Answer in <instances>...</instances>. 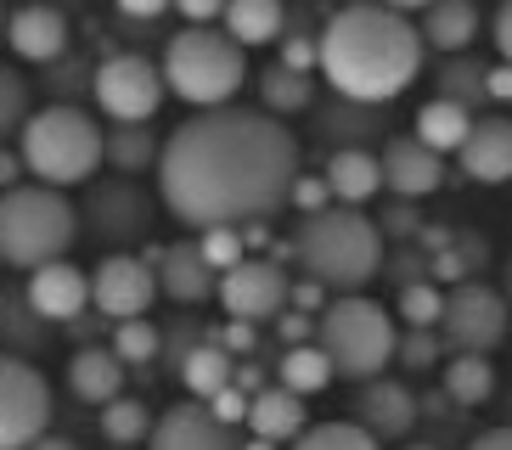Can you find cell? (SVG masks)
Listing matches in <instances>:
<instances>
[{"label":"cell","mask_w":512,"mask_h":450,"mask_svg":"<svg viewBox=\"0 0 512 450\" xmlns=\"http://www.w3.org/2000/svg\"><path fill=\"white\" fill-rule=\"evenodd\" d=\"M287 293H293V282H287V270L276 259H242L237 270L220 276V293L214 299L226 304L231 321L259 327V321H276L287 310Z\"/></svg>","instance_id":"obj_12"},{"label":"cell","mask_w":512,"mask_h":450,"mask_svg":"<svg viewBox=\"0 0 512 450\" xmlns=\"http://www.w3.org/2000/svg\"><path fill=\"white\" fill-rule=\"evenodd\" d=\"M34 450H79V445H74V439H62V434H46Z\"/></svg>","instance_id":"obj_52"},{"label":"cell","mask_w":512,"mask_h":450,"mask_svg":"<svg viewBox=\"0 0 512 450\" xmlns=\"http://www.w3.org/2000/svg\"><path fill=\"white\" fill-rule=\"evenodd\" d=\"M467 450H512V428H490V434H479Z\"/></svg>","instance_id":"obj_48"},{"label":"cell","mask_w":512,"mask_h":450,"mask_svg":"<svg viewBox=\"0 0 512 450\" xmlns=\"http://www.w3.org/2000/svg\"><path fill=\"white\" fill-rule=\"evenodd\" d=\"M242 450H276V445H265V439H248V445H242Z\"/></svg>","instance_id":"obj_53"},{"label":"cell","mask_w":512,"mask_h":450,"mask_svg":"<svg viewBox=\"0 0 512 450\" xmlns=\"http://www.w3.org/2000/svg\"><path fill=\"white\" fill-rule=\"evenodd\" d=\"M276 332H282L287 349L316 344V321H310V315H299V310H282V315H276Z\"/></svg>","instance_id":"obj_44"},{"label":"cell","mask_w":512,"mask_h":450,"mask_svg":"<svg viewBox=\"0 0 512 450\" xmlns=\"http://www.w3.org/2000/svg\"><path fill=\"white\" fill-rule=\"evenodd\" d=\"M467 130H473V113L467 107H456V102H445V96H434V102H422V113H417V141L428 152H462V141H467Z\"/></svg>","instance_id":"obj_28"},{"label":"cell","mask_w":512,"mask_h":450,"mask_svg":"<svg viewBox=\"0 0 512 450\" xmlns=\"http://www.w3.org/2000/svg\"><path fill=\"white\" fill-rule=\"evenodd\" d=\"M293 450H377V439L361 422H316L293 439Z\"/></svg>","instance_id":"obj_35"},{"label":"cell","mask_w":512,"mask_h":450,"mask_svg":"<svg viewBox=\"0 0 512 450\" xmlns=\"http://www.w3.org/2000/svg\"><path fill=\"white\" fill-rule=\"evenodd\" d=\"M248 405H254V400H248L237 383H231V389H220V394L209 400V417H214V422H226V428H237V422H248Z\"/></svg>","instance_id":"obj_42"},{"label":"cell","mask_w":512,"mask_h":450,"mask_svg":"<svg viewBox=\"0 0 512 450\" xmlns=\"http://www.w3.org/2000/svg\"><path fill=\"white\" fill-rule=\"evenodd\" d=\"M102 124L85 113V107L51 102L40 113H29L23 135H17V158L34 175V186H51V192H68L79 180H91L102 169Z\"/></svg>","instance_id":"obj_4"},{"label":"cell","mask_w":512,"mask_h":450,"mask_svg":"<svg viewBox=\"0 0 512 450\" xmlns=\"http://www.w3.org/2000/svg\"><path fill=\"white\" fill-rule=\"evenodd\" d=\"M439 315H445V293L439 287H428V282L400 287V321L411 332H439Z\"/></svg>","instance_id":"obj_36"},{"label":"cell","mask_w":512,"mask_h":450,"mask_svg":"<svg viewBox=\"0 0 512 450\" xmlns=\"http://www.w3.org/2000/svg\"><path fill=\"white\" fill-rule=\"evenodd\" d=\"M164 90L192 102L197 113H214V107L237 102L242 79H248V51L231 40L226 29H181L164 45Z\"/></svg>","instance_id":"obj_6"},{"label":"cell","mask_w":512,"mask_h":450,"mask_svg":"<svg viewBox=\"0 0 512 450\" xmlns=\"http://www.w3.org/2000/svg\"><path fill=\"white\" fill-rule=\"evenodd\" d=\"M220 349H226V355H242V349H254V327H242V321H231V327L220 332Z\"/></svg>","instance_id":"obj_46"},{"label":"cell","mask_w":512,"mask_h":450,"mask_svg":"<svg viewBox=\"0 0 512 450\" xmlns=\"http://www.w3.org/2000/svg\"><path fill=\"white\" fill-rule=\"evenodd\" d=\"M147 450H242V445L226 422L209 417V405L186 400V405H169L164 417L152 422Z\"/></svg>","instance_id":"obj_14"},{"label":"cell","mask_w":512,"mask_h":450,"mask_svg":"<svg viewBox=\"0 0 512 450\" xmlns=\"http://www.w3.org/2000/svg\"><path fill=\"white\" fill-rule=\"evenodd\" d=\"M496 45H501V62L512 68V0L496 12Z\"/></svg>","instance_id":"obj_47"},{"label":"cell","mask_w":512,"mask_h":450,"mask_svg":"<svg viewBox=\"0 0 512 450\" xmlns=\"http://www.w3.org/2000/svg\"><path fill=\"white\" fill-rule=\"evenodd\" d=\"M124 366L113 349H79L74 360H68V389L79 394L85 405H113V400H124Z\"/></svg>","instance_id":"obj_22"},{"label":"cell","mask_w":512,"mask_h":450,"mask_svg":"<svg viewBox=\"0 0 512 450\" xmlns=\"http://www.w3.org/2000/svg\"><path fill=\"white\" fill-rule=\"evenodd\" d=\"M79 237V209L51 186H12L0 192V265L12 270H46L68 259Z\"/></svg>","instance_id":"obj_5"},{"label":"cell","mask_w":512,"mask_h":450,"mask_svg":"<svg viewBox=\"0 0 512 450\" xmlns=\"http://www.w3.org/2000/svg\"><path fill=\"white\" fill-rule=\"evenodd\" d=\"M406 450H434V445H406Z\"/></svg>","instance_id":"obj_54"},{"label":"cell","mask_w":512,"mask_h":450,"mask_svg":"<svg viewBox=\"0 0 512 450\" xmlns=\"http://www.w3.org/2000/svg\"><path fill=\"white\" fill-rule=\"evenodd\" d=\"M507 338V299L484 282H462L445 293V315H439V344H451L456 355H490Z\"/></svg>","instance_id":"obj_10"},{"label":"cell","mask_w":512,"mask_h":450,"mask_svg":"<svg viewBox=\"0 0 512 450\" xmlns=\"http://www.w3.org/2000/svg\"><path fill=\"white\" fill-rule=\"evenodd\" d=\"M85 220L102 242H136L147 231V203H141L136 186L124 180H107V186H91V203H85Z\"/></svg>","instance_id":"obj_17"},{"label":"cell","mask_w":512,"mask_h":450,"mask_svg":"<svg viewBox=\"0 0 512 450\" xmlns=\"http://www.w3.org/2000/svg\"><path fill=\"white\" fill-rule=\"evenodd\" d=\"M490 96H496V102H512V68H507V62L490 68Z\"/></svg>","instance_id":"obj_49"},{"label":"cell","mask_w":512,"mask_h":450,"mask_svg":"<svg viewBox=\"0 0 512 450\" xmlns=\"http://www.w3.org/2000/svg\"><path fill=\"white\" fill-rule=\"evenodd\" d=\"M383 130V107H355V102H338L321 113V135L327 141H338V152H349V147H361L366 135H377Z\"/></svg>","instance_id":"obj_30"},{"label":"cell","mask_w":512,"mask_h":450,"mask_svg":"<svg viewBox=\"0 0 512 450\" xmlns=\"http://www.w3.org/2000/svg\"><path fill=\"white\" fill-rule=\"evenodd\" d=\"M96 90V107H102L113 124H147L158 107H164V74H158V62H147L141 51H119V57H107L91 79Z\"/></svg>","instance_id":"obj_9"},{"label":"cell","mask_w":512,"mask_h":450,"mask_svg":"<svg viewBox=\"0 0 512 450\" xmlns=\"http://www.w3.org/2000/svg\"><path fill=\"white\" fill-rule=\"evenodd\" d=\"M164 158V141L147 130V124H113L102 135V164H113L119 175H141Z\"/></svg>","instance_id":"obj_26"},{"label":"cell","mask_w":512,"mask_h":450,"mask_svg":"<svg viewBox=\"0 0 512 450\" xmlns=\"http://www.w3.org/2000/svg\"><path fill=\"white\" fill-rule=\"evenodd\" d=\"M445 394L456 405H484L496 394V366L484 355H451L445 360Z\"/></svg>","instance_id":"obj_31"},{"label":"cell","mask_w":512,"mask_h":450,"mask_svg":"<svg viewBox=\"0 0 512 450\" xmlns=\"http://www.w3.org/2000/svg\"><path fill=\"white\" fill-rule=\"evenodd\" d=\"M287 203H293V209H304V214H321V209H332V192H327V180H321V175H299Z\"/></svg>","instance_id":"obj_41"},{"label":"cell","mask_w":512,"mask_h":450,"mask_svg":"<svg viewBox=\"0 0 512 450\" xmlns=\"http://www.w3.org/2000/svg\"><path fill=\"white\" fill-rule=\"evenodd\" d=\"M282 68H293V74H310V68H321V51H316V40L310 34H293V40L282 45Z\"/></svg>","instance_id":"obj_43"},{"label":"cell","mask_w":512,"mask_h":450,"mask_svg":"<svg viewBox=\"0 0 512 450\" xmlns=\"http://www.w3.org/2000/svg\"><path fill=\"white\" fill-rule=\"evenodd\" d=\"M102 434L113 439V445H141V439H152V411L124 394V400L102 405Z\"/></svg>","instance_id":"obj_34"},{"label":"cell","mask_w":512,"mask_h":450,"mask_svg":"<svg viewBox=\"0 0 512 450\" xmlns=\"http://www.w3.org/2000/svg\"><path fill=\"white\" fill-rule=\"evenodd\" d=\"M248 428H254V439H265V445H293V439L310 428V417H304V400L287 389H259L254 405H248Z\"/></svg>","instance_id":"obj_23"},{"label":"cell","mask_w":512,"mask_h":450,"mask_svg":"<svg viewBox=\"0 0 512 450\" xmlns=\"http://www.w3.org/2000/svg\"><path fill=\"white\" fill-rule=\"evenodd\" d=\"M462 169L467 180H479V186H501V180H512V119L507 113H484V119H473V130H467L462 141Z\"/></svg>","instance_id":"obj_16"},{"label":"cell","mask_w":512,"mask_h":450,"mask_svg":"<svg viewBox=\"0 0 512 450\" xmlns=\"http://www.w3.org/2000/svg\"><path fill=\"white\" fill-rule=\"evenodd\" d=\"M158 293L175 304H203L220 293V276L209 270V259H203V248L192 242H169L164 259H158Z\"/></svg>","instance_id":"obj_18"},{"label":"cell","mask_w":512,"mask_h":450,"mask_svg":"<svg viewBox=\"0 0 512 450\" xmlns=\"http://www.w3.org/2000/svg\"><path fill=\"white\" fill-rule=\"evenodd\" d=\"M158 349H164V338H158L152 321H124V327H113V355L124 366H147V360H158Z\"/></svg>","instance_id":"obj_37"},{"label":"cell","mask_w":512,"mask_h":450,"mask_svg":"<svg viewBox=\"0 0 512 450\" xmlns=\"http://www.w3.org/2000/svg\"><path fill=\"white\" fill-rule=\"evenodd\" d=\"M316 349L332 360V377H344V383H377V377L389 372L394 349H400V327L366 293L332 299L316 315Z\"/></svg>","instance_id":"obj_7"},{"label":"cell","mask_w":512,"mask_h":450,"mask_svg":"<svg viewBox=\"0 0 512 450\" xmlns=\"http://www.w3.org/2000/svg\"><path fill=\"white\" fill-rule=\"evenodd\" d=\"M23 304H29L40 321H79L85 304H91V276H85L79 265H68V259H57V265H46V270L29 276Z\"/></svg>","instance_id":"obj_15"},{"label":"cell","mask_w":512,"mask_h":450,"mask_svg":"<svg viewBox=\"0 0 512 450\" xmlns=\"http://www.w3.org/2000/svg\"><path fill=\"white\" fill-rule=\"evenodd\" d=\"M124 17H164V0H124Z\"/></svg>","instance_id":"obj_51"},{"label":"cell","mask_w":512,"mask_h":450,"mask_svg":"<svg viewBox=\"0 0 512 450\" xmlns=\"http://www.w3.org/2000/svg\"><path fill=\"white\" fill-rule=\"evenodd\" d=\"M394 360H406L411 372L434 366V360H439V332H406V338H400V349H394Z\"/></svg>","instance_id":"obj_40"},{"label":"cell","mask_w":512,"mask_h":450,"mask_svg":"<svg viewBox=\"0 0 512 450\" xmlns=\"http://www.w3.org/2000/svg\"><path fill=\"white\" fill-rule=\"evenodd\" d=\"M231 377H237V360L220 344H197L181 355V389L192 394L197 405H209L220 389H231Z\"/></svg>","instance_id":"obj_25"},{"label":"cell","mask_w":512,"mask_h":450,"mask_svg":"<svg viewBox=\"0 0 512 450\" xmlns=\"http://www.w3.org/2000/svg\"><path fill=\"white\" fill-rule=\"evenodd\" d=\"M293 259H299L304 282H316L321 293L355 299L377 270H383V231L366 220V209H321L304 214L293 231Z\"/></svg>","instance_id":"obj_3"},{"label":"cell","mask_w":512,"mask_h":450,"mask_svg":"<svg viewBox=\"0 0 512 450\" xmlns=\"http://www.w3.org/2000/svg\"><path fill=\"white\" fill-rule=\"evenodd\" d=\"M6 45L23 62H57L68 51V17L57 6H17L6 17Z\"/></svg>","instance_id":"obj_19"},{"label":"cell","mask_w":512,"mask_h":450,"mask_svg":"<svg viewBox=\"0 0 512 450\" xmlns=\"http://www.w3.org/2000/svg\"><path fill=\"white\" fill-rule=\"evenodd\" d=\"M361 428L383 445V439H406L411 422H417V400H411L406 383H394V377H377V383H361Z\"/></svg>","instance_id":"obj_20"},{"label":"cell","mask_w":512,"mask_h":450,"mask_svg":"<svg viewBox=\"0 0 512 450\" xmlns=\"http://www.w3.org/2000/svg\"><path fill=\"white\" fill-rule=\"evenodd\" d=\"M29 124V79L0 62V135H12Z\"/></svg>","instance_id":"obj_38"},{"label":"cell","mask_w":512,"mask_h":450,"mask_svg":"<svg viewBox=\"0 0 512 450\" xmlns=\"http://www.w3.org/2000/svg\"><path fill=\"white\" fill-rule=\"evenodd\" d=\"M439 96L445 102H456V107H467V102H484L490 96V68H484L479 57H451L445 62V74H439Z\"/></svg>","instance_id":"obj_33"},{"label":"cell","mask_w":512,"mask_h":450,"mask_svg":"<svg viewBox=\"0 0 512 450\" xmlns=\"http://www.w3.org/2000/svg\"><path fill=\"white\" fill-rule=\"evenodd\" d=\"M321 180H327V192L338 209H361V203H372L383 192V164H377V152L349 147V152H332Z\"/></svg>","instance_id":"obj_21"},{"label":"cell","mask_w":512,"mask_h":450,"mask_svg":"<svg viewBox=\"0 0 512 450\" xmlns=\"http://www.w3.org/2000/svg\"><path fill=\"white\" fill-rule=\"evenodd\" d=\"M327 85L355 107H389L422 74V34L394 6H344L316 40Z\"/></svg>","instance_id":"obj_2"},{"label":"cell","mask_w":512,"mask_h":450,"mask_svg":"<svg viewBox=\"0 0 512 450\" xmlns=\"http://www.w3.org/2000/svg\"><path fill=\"white\" fill-rule=\"evenodd\" d=\"M377 231H394V237H411V231H417V220H411V209H394V214H389V225H377Z\"/></svg>","instance_id":"obj_50"},{"label":"cell","mask_w":512,"mask_h":450,"mask_svg":"<svg viewBox=\"0 0 512 450\" xmlns=\"http://www.w3.org/2000/svg\"><path fill=\"white\" fill-rule=\"evenodd\" d=\"M321 299H327V293H321V287L316 282H293V293H287V310H327V304H321Z\"/></svg>","instance_id":"obj_45"},{"label":"cell","mask_w":512,"mask_h":450,"mask_svg":"<svg viewBox=\"0 0 512 450\" xmlns=\"http://www.w3.org/2000/svg\"><path fill=\"white\" fill-rule=\"evenodd\" d=\"M259 102H265L271 119H282V113H304V107L316 102V85H310V74H293V68L271 62V68L259 74Z\"/></svg>","instance_id":"obj_29"},{"label":"cell","mask_w":512,"mask_h":450,"mask_svg":"<svg viewBox=\"0 0 512 450\" xmlns=\"http://www.w3.org/2000/svg\"><path fill=\"white\" fill-rule=\"evenodd\" d=\"M220 29L248 51V45H271L276 34L287 29V12L276 6V0H231L226 17H220Z\"/></svg>","instance_id":"obj_27"},{"label":"cell","mask_w":512,"mask_h":450,"mask_svg":"<svg viewBox=\"0 0 512 450\" xmlns=\"http://www.w3.org/2000/svg\"><path fill=\"white\" fill-rule=\"evenodd\" d=\"M377 164H383V192H394L400 203L434 197L439 186H445V158L428 152L417 135H389L383 152H377Z\"/></svg>","instance_id":"obj_13"},{"label":"cell","mask_w":512,"mask_h":450,"mask_svg":"<svg viewBox=\"0 0 512 450\" xmlns=\"http://www.w3.org/2000/svg\"><path fill=\"white\" fill-rule=\"evenodd\" d=\"M197 248H203V259H209L214 276H226V270H237L242 259H248V242H242V231H231V225L203 231V237H197Z\"/></svg>","instance_id":"obj_39"},{"label":"cell","mask_w":512,"mask_h":450,"mask_svg":"<svg viewBox=\"0 0 512 450\" xmlns=\"http://www.w3.org/2000/svg\"><path fill=\"white\" fill-rule=\"evenodd\" d=\"M51 422V383L23 355H0V450H34Z\"/></svg>","instance_id":"obj_8"},{"label":"cell","mask_w":512,"mask_h":450,"mask_svg":"<svg viewBox=\"0 0 512 450\" xmlns=\"http://www.w3.org/2000/svg\"><path fill=\"white\" fill-rule=\"evenodd\" d=\"M299 180V135L265 107H214L192 113L164 135L158 197L181 225L197 231H242L276 214Z\"/></svg>","instance_id":"obj_1"},{"label":"cell","mask_w":512,"mask_h":450,"mask_svg":"<svg viewBox=\"0 0 512 450\" xmlns=\"http://www.w3.org/2000/svg\"><path fill=\"white\" fill-rule=\"evenodd\" d=\"M152 299H158V270L141 254H107L91 270V304L102 315H113V327L124 321H147Z\"/></svg>","instance_id":"obj_11"},{"label":"cell","mask_w":512,"mask_h":450,"mask_svg":"<svg viewBox=\"0 0 512 450\" xmlns=\"http://www.w3.org/2000/svg\"><path fill=\"white\" fill-rule=\"evenodd\" d=\"M417 34L434 45V51H445V57H462L467 45H473V34H479V6H473V0H439V6L422 12Z\"/></svg>","instance_id":"obj_24"},{"label":"cell","mask_w":512,"mask_h":450,"mask_svg":"<svg viewBox=\"0 0 512 450\" xmlns=\"http://www.w3.org/2000/svg\"><path fill=\"white\" fill-rule=\"evenodd\" d=\"M276 372H282L276 389H287V394H299V400H304V394H321L332 383V360L321 355L316 344H304V349H287Z\"/></svg>","instance_id":"obj_32"}]
</instances>
